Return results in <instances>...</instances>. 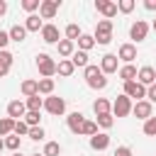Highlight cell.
I'll list each match as a JSON object with an SVG mask.
<instances>
[{
    "label": "cell",
    "mask_w": 156,
    "mask_h": 156,
    "mask_svg": "<svg viewBox=\"0 0 156 156\" xmlns=\"http://www.w3.org/2000/svg\"><path fill=\"white\" fill-rule=\"evenodd\" d=\"M83 76H85V83H88L93 90H102V88H107V78H105V73L100 71V66L88 63V66L83 68Z\"/></svg>",
    "instance_id": "6da1fadb"
},
{
    "label": "cell",
    "mask_w": 156,
    "mask_h": 156,
    "mask_svg": "<svg viewBox=\"0 0 156 156\" xmlns=\"http://www.w3.org/2000/svg\"><path fill=\"white\" fill-rule=\"evenodd\" d=\"M95 44H110L112 41V20H100L95 24Z\"/></svg>",
    "instance_id": "7a4b0ae2"
},
{
    "label": "cell",
    "mask_w": 156,
    "mask_h": 156,
    "mask_svg": "<svg viewBox=\"0 0 156 156\" xmlns=\"http://www.w3.org/2000/svg\"><path fill=\"white\" fill-rule=\"evenodd\" d=\"M37 68H39V73H41L44 78H51V76L56 73L58 63H56L49 54H37Z\"/></svg>",
    "instance_id": "3957f363"
},
{
    "label": "cell",
    "mask_w": 156,
    "mask_h": 156,
    "mask_svg": "<svg viewBox=\"0 0 156 156\" xmlns=\"http://www.w3.org/2000/svg\"><path fill=\"white\" fill-rule=\"evenodd\" d=\"M132 107H134V105H132V100H129L124 93L112 100V115H115V117H127V115L132 112Z\"/></svg>",
    "instance_id": "277c9868"
},
{
    "label": "cell",
    "mask_w": 156,
    "mask_h": 156,
    "mask_svg": "<svg viewBox=\"0 0 156 156\" xmlns=\"http://www.w3.org/2000/svg\"><path fill=\"white\" fill-rule=\"evenodd\" d=\"M44 110H46L49 115L58 117V115L66 112V100H63V98H56V95H49V98H44Z\"/></svg>",
    "instance_id": "5b68a950"
},
{
    "label": "cell",
    "mask_w": 156,
    "mask_h": 156,
    "mask_svg": "<svg viewBox=\"0 0 156 156\" xmlns=\"http://www.w3.org/2000/svg\"><path fill=\"white\" fill-rule=\"evenodd\" d=\"M124 95H127L129 100L134 98V100L139 102V100H146V88H144L139 80H129V83H124Z\"/></svg>",
    "instance_id": "8992f818"
},
{
    "label": "cell",
    "mask_w": 156,
    "mask_h": 156,
    "mask_svg": "<svg viewBox=\"0 0 156 156\" xmlns=\"http://www.w3.org/2000/svg\"><path fill=\"white\" fill-rule=\"evenodd\" d=\"M61 7V0H41V7H39V17L41 20H54L56 12Z\"/></svg>",
    "instance_id": "52a82bcc"
},
{
    "label": "cell",
    "mask_w": 156,
    "mask_h": 156,
    "mask_svg": "<svg viewBox=\"0 0 156 156\" xmlns=\"http://www.w3.org/2000/svg\"><path fill=\"white\" fill-rule=\"evenodd\" d=\"M95 10H98L105 20H112V17L117 15V2H112V0H95Z\"/></svg>",
    "instance_id": "ba28073f"
},
{
    "label": "cell",
    "mask_w": 156,
    "mask_h": 156,
    "mask_svg": "<svg viewBox=\"0 0 156 156\" xmlns=\"http://www.w3.org/2000/svg\"><path fill=\"white\" fill-rule=\"evenodd\" d=\"M24 115H27V105H24L22 100H12V102L7 105V117H10V119L20 122V119H24Z\"/></svg>",
    "instance_id": "9c48e42d"
},
{
    "label": "cell",
    "mask_w": 156,
    "mask_h": 156,
    "mask_svg": "<svg viewBox=\"0 0 156 156\" xmlns=\"http://www.w3.org/2000/svg\"><path fill=\"white\" fill-rule=\"evenodd\" d=\"M146 34H149V24H146L144 20H136V22L129 27V37H132L134 41H144Z\"/></svg>",
    "instance_id": "30bf717a"
},
{
    "label": "cell",
    "mask_w": 156,
    "mask_h": 156,
    "mask_svg": "<svg viewBox=\"0 0 156 156\" xmlns=\"http://www.w3.org/2000/svg\"><path fill=\"white\" fill-rule=\"evenodd\" d=\"M132 112L139 117V119H149V117H154V107H151V102L149 100H139V102H134V107H132Z\"/></svg>",
    "instance_id": "8fae6325"
},
{
    "label": "cell",
    "mask_w": 156,
    "mask_h": 156,
    "mask_svg": "<svg viewBox=\"0 0 156 156\" xmlns=\"http://www.w3.org/2000/svg\"><path fill=\"white\" fill-rule=\"evenodd\" d=\"M136 80H139L144 88H151V85H156V71H154L151 66H141V68H139Z\"/></svg>",
    "instance_id": "7c38bea8"
},
{
    "label": "cell",
    "mask_w": 156,
    "mask_h": 156,
    "mask_svg": "<svg viewBox=\"0 0 156 156\" xmlns=\"http://www.w3.org/2000/svg\"><path fill=\"white\" fill-rule=\"evenodd\" d=\"M117 54H105L102 56V61H100V71L105 73V76H110V73H117L119 68H117Z\"/></svg>",
    "instance_id": "4fadbf2b"
},
{
    "label": "cell",
    "mask_w": 156,
    "mask_h": 156,
    "mask_svg": "<svg viewBox=\"0 0 156 156\" xmlns=\"http://www.w3.org/2000/svg\"><path fill=\"white\" fill-rule=\"evenodd\" d=\"M66 122H68V129H71L73 134H80V129H83V124H85V115H83V112H71V115L66 117Z\"/></svg>",
    "instance_id": "5bb4252c"
},
{
    "label": "cell",
    "mask_w": 156,
    "mask_h": 156,
    "mask_svg": "<svg viewBox=\"0 0 156 156\" xmlns=\"http://www.w3.org/2000/svg\"><path fill=\"white\" fill-rule=\"evenodd\" d=\"M41 39H44L46 44H58V41H61L58 27H56V24H44V29H41Z\"/></svg>",
    "instance_id": "9a60e30c"
},
{
    "label": "cell",
    "mask_w": 156,
    "mask_h": 156,
    "mask_svg": "<svg viewBox=\"0 0 156 156\" xmlns=\"http://www.w3.org/2000/svg\"><path fill=\"white\" fill-rule=\"evenodd\" d=\"M117 58L124 61V63H132V61L136 58V46H134V44H122L119 51H117Z\"/></svg>",
    "instance_id": "2e32d148"
},
{
    "label": "cell",
    "mask_w": 156,
    "mask_h": 156,
    "mask_svg": "<svg viewBox=\"0 0 156 156\" xmlns=\"http://www.w3.org/2000/svg\"><path fill=\"white\" fill-rule=\"evenodd\" d=\"M117 76L122 78V83H129V80H136L139 71H136V66H134V63H124V66L117 71Z\"/></svg>",
    "instance_id": "e0dca14e"
},
{
    "label": "cell",
    "mask_w": 156,
    "mask_h": 156,
    "mask_svg": "<svg viewBox=\"0 0 156 156\" xmlns=\"http://www.w3.org/2000/svg\"><path fill=\"white\" fill-rule=\"evenodd\" d=\"M90 146H93L95 151H105V149L110 146V136H107L105 132H98L95 136H90Z\"/></svg>",
    "instance_id": "ac0fdd59"
},
{
    "label": "cell",
    "mask_w": 156,
    "mask_h": 156,
    "mask_svg": "<svg viewBox=\"0 0 156 156\" xmlns=\"http://www.w3.org/2000/svg\"><path fill=\"white\" fill-rule=\"evenodd\" d=\"M20 90H22V95H24V98L39 95V80H32V78H27V80H22Z\"/></svg>",
    "instance_id": "d6986e66"
},
{
    "label": "cell",
    "mask_w": 156,
    "mask_h": 156,
    "mask_svg": "<svg viewBox=\"0 0 156 156\" xmlns=\"http://www.w3.org/2000/svg\"><path fill=\"white\" fill-rule=\"evenodd\" d=\"M56 49H58V56H63V58H68V56H73V54H76V41H68V39H61V41L56 44Z\"/></svg>",
    "instance_id": "ffe728a7"
},
{
    "label": "cell",
    "mask_w": 156,
    "mask_h": 156,
    "mask_svg": "<svg viewBox=\"0 0 156 156\" xmlns=\"http://www.w3.org/2000/svg\"><path fill=\"white\" fill-rule=\"evenodd\" d=\"M24 29H27V32H41V29H44L41 17H39V15H29V17L24 20Z\"/></svg>",
    "instance_id": "44dd1931"
},
{
    "label": "cell",
    "mask_w": 156,
    "mask_h": 156,
    "mask_svg": "<svg viewBox=\"0 0 156 156\" xmlns=\"http://www.w3.org/2000/svg\"><path fill=\"white\" fill-rule=\"evenodd\" d=\"M24 39H27V29H24V24H12V27H10V41L22 44Z\"/></svg>",
    "instance_id": "7402d4cb"
},
{
    "label": "cell",
    "mask_w": 156,
    "mask_h": 156,
    "mask_svg": "<svg viewBox=\"0 0 156 156\" xmlns=\"http://www.w3.org/2000/svg\"><path fill=\"white\" fill-rule=\"evenodd\" d=\"M73 71H76V66H73V61H71V58H61V61H58V68H56V73H58V76L68 78Z\"/></svg>",
    "instance_id": "603a6c76"
},
{
    "label": "cell",
    "mask_w": 156,
    "mask_h": 156,
    "mask_svg": "<svg viewBox=\"0 0 156 156\" xmlns=\"http://www.w3.org/2000/svg\"><path fill=\"white\" fill-rule=\"evenodd\" d=\"M93 110H95V115H107V112H112V102L105 98H98L93 102Z\"/></svg>",
    "instance_id": "cb8c5ba5"
},
{
    "label": "cell",
    "mask_w": 156,
    "mask_h": 156,
    "mask_svg": "<svg viewBox=\"0 0 156 156\" xmlns=\"http://www.w3.org/2000/svg\"><path fill=\"white\" fill-rule=\"evenodd\" d=\"M76 44H78V51H90L95 46V37L93 34H80V39Z\"/></svg>",
    "instance_id": "d4e9b609"
},
{
    "label": "cell",
    "mask_w": 156,
    "mask_h": 156,
    "mask_svg": "<svg viewBox=\"0 0 156 156\" xmlns=\"http://www.w3.org/2000/svg\"><path fill=\"white\" fill-rule=\"evenodd\" d=\"M24 105H27V112H39V110L44 107V100H41L39 95H32V98L24 100Z\"/></svg>",
    "instance_id": "484cf974"
},
{
    "label": "cell",
    "mask_w": 156,
    "mask_h": 156,
    "mask_svg": "<svg viewBox=\"0 0 156 156\" xmlns=\"http://www.w3.org/2000/svg\"><path fill=\"white\" fill-rule=\"evenodd\" d=\"M12 132H15V119L0 117V136H10Z\"/></svg>",
    "instance_id": "4316f807"
},
{
    "label": "cell",
    "mask_w": 156,
    "mask_h": 156,
    "mask_svg": "<svg viewBox=\"0 0 156 156\" xmlns=\"http://www.w3.org/2000/svg\"><path fill=\"white\" fill-rule=\"evenodd\" d=\"M54 93V78H39V95H51Z\"/></svg>",
    "instance_id": "83f0119b"
},
{
    "label": "cell",
    "mask_w": 156,
    "mask_h": 156,
    "mask_svg": "<svg viewBox=\"0 0 156 156\" xmlns=\"http://www.w3.org/2000/svg\"><path fill=\"white\" fill-rule=\"evenodd\" d=\"M80 34H83V32H80V27H78V24H73V22H71V24L66 27V39H68V41H78V39H80Z\"/></svg>",
    "instance_id": "f1b7e54d"
},
{
    "label": "cell",
    "mask_w": 156,
    "mask_h": 156,
    "mask_svg": "<svg viewBox=\"0 0 156 156\" xmlns=\"http://www.w3.org/2000/svg\"><path fill=\"white\" fill-rule=\"evenodd\" d=\"M71 61H73V66H76V68H78V66H80V68H85V66H88V51H76V54L71 56Z\"/></svg>",
    "instance_id": "f546056e"
},
{
    "label": "cell",
    "mask_w": 156,
    "mask_h": 156,
    "mask_svg": "<svg viewBox=\"0 0 156 156\" xmlns=\"http://www.w3.org/2000/svg\"><path fill=\"white\" fill-rule=\"evenodd\" d=\"M41 154H44V156H58V154H61V144H58V141H46Z\"/></svg>",
    "instance_id": "4dcf8cb0"
},
{
    "label": "cell",
    "mask_w": 156,
    "mask_h": 156,
    "mask_svg": "<svg viewBox=\"0 0 156 156\" xmlns=\"http://www.w3.org/2000/svg\"><path fill=\"white\" fill-rule=\"evenodd\" d=\"M112 124H115V115H112V112H107V115H98V127L110 129Z\"/></svg>",
    "instance_id": "1f68e13d"
},
{
    "label": "cell",
    "mask_w": 156,
    "mask_h": 156,
    "mask_svg": "<svg viewBox=\"0 0 156 156\" xmlns=\"http://www.w3.org/2000/svg\"><path fill=\"white\" fill-rule=\"evenodd\" d=\"M80 134H85V136H95V134H98V122H90V119H85V124H83Z\"/></svg>",
    "instance_id": "d6a6232c"
},
{
    "label": "cell",
    "mask_w": 156,
    "mask_h": 156,
    "mask_svg": "<svg viewBox=\"0 0 156 156\" xmlns=\"http://www.w3.org/2000/svg\"><path fill=\"white\" fill-rule=\"evenodd\" d=\"M5 149H10V151H15V154H17V149H20V136H17V134L5 136Z\"/></svg>",
    "instance_id": "836d02e7"
},
{
    "label": "cell",
    "mask_w": 156,
    "mask_h": 156,
    "mask_svg": "<svg viewBox=\"0 0 156 156\" xmlns=\"http://www.w3.org/2000/svg\"><path fill=\"white\" fill-rule=\"evenodd\" d=\"M41 7V0H22V10H27L29 15H34V10Z\"/></svg>",
    "instance_id": "e575fe53"
},
{
    "label": "cell",
    "mask_w": 156,
    "mask_h": 156,
    "mask_svg": "<svg viewBox=\"0 0 156 156\" xmlns=\"http://www.w3.org/2000/svg\"><path fill=\"white\" fill-rule=\"evenodd\" d=\"M144 134L146 136H156V117H149L144 122Z\"/></svg>",
    "instance_id": "d590c367"
},
{
    "label": "cell",
    "mask_w": 156,
    "mask_h": 156,
    "mask_svg": "<svg viewBox=\"0 0 156 156\" xmlns=\"http://www.w3.org/2000/svg\"><path fill=\"white\" fill-rule=\"evenodd\" d=\"M134 5H136L134 0H119V2H117V10H119V12H124V15H129V12L134 10Z\"/></svg>",
    "instance_id": "8d00e7d4"
},
{
    "label": "cell",
    "mask_w": 156,
    "mask_h": 156,
    "mask_svg": "<svg viewBox=\"0 0 156 156\" xmlns=\"http://www.w3.org/2000/svg\"><path fill=\"white\" fill-rule=\"evenodd\" d=\"M24 122H27L29 129H32V127H41V124H39V112H27V115H24Z\"/></svg>",
    "instance_id": "74e56055"
},
{
    "label": "cell",
    "mask_w": 156,
    "mask_h": 156,
    "mask_svg": "<svg viewBox=\"0 0 156 156\" xmlns=\"http://www.w3.org/2000/svg\"><path fill=\"white\" fill-rule=\"evenodd\" d=\"M27 136H29V139H34V141H41V139L46 136V132H44V127H32Z\"/></svg>",
    "instance_id": "f35d334b"
},
{
    "label": "cell",
    "mask_w": 156,
    "mask_h": 156,
    "mask_svg": "<svg viewBox=\"0 0 156 156\" xmlns=\"http://www.w3.org/2000/svg\"><path fill=\"white\" fill-rule=\"evenodd\" d=\"M12 134H17V136H24V134H29V127H27V122H24V119L15 122V132H12Z\"/></svg>",
    "instance_id": "ab89813d"
},
{
    "label": "cell",
    "mask_w": 156,
    "mask_h": 156,
    "mask_svg": "<svg viewBox=\"0 0 156 156\" xmlns=\"http://www.w3.org/2000/svg\"><path fill=\"white\" fill-rule=\"evenodd\" d=\"M12 61H15V56H12L7 49H5V51H0V63H2V66H7V68H10V66H12Z\"/></svg>",
    "instance_id": "60d3db41"
},
{
    "label": "cell",
    "mask_w": 156,
    "mask_h": 156,
    "mask_svg": "<svg viewBox=\"0 0 156 156\" xmlns=\"http://www.w3.org/2000/svg\"><path fill=\"white\" fill-rule=\"evenodd\" d=\"M7 44H10V32H2L0 29V51H5Z\"/></svg>",
    "instance_id": "b9f144b4"
},
{
    "label": "cell",
    "mask_w": 156,
    "mask_h": 156,
    "mask_svg": "<svg viewBox=\"0 0 156 156\" xmlns=\"http://www.w3.org/2000/svg\"><path fill=\"white\" fill-rule=\"evenodd\" d=\"M146 100L154 105L156 102V85H151V88H146Z\"/></svg>",
    "instance_id": "7bdbcfd3"
},
{
    "label": "cell",
    "mask_w": 156,
    "mask_h": 156,
    "mask_svg": "<svg viewBox=\"0 0 156 156\" xmlns=\"http://www.w3.org/2000/svg\"><path fill=\"white\" fill-rule=\"evenodd\" d=\"M115 156H132V149L129 146H117L115 149Z\"/></svg>",
    "instance_id": "ee69618b"
},
{
    "label": "cell",
    "mask_w": 156,
    "mask_h": 156,
    "mask_svg": "<svg viewBox=\"0 0 156 156\" xmlns=\"http://www.w3.org/2000/svg\"><path fill=\"white\" fill-rule=\"evenodd\" d=\"M144 7L154 12V10H156V0H144Z\"/></svg>",
    "instance_id": "f6af8a7d"
},
{
    "label": "cell",
    "mask_w": 156,
    "mask_h": 156,
    "mask_svg": "<svg viewBox=\"0 0 156 156\" xmlns=\"http://www.w3.org/2000/svg\"><path fill=\"white\" fill-rule=\"evenodd\" d=\"M5 12H7V2H5V0H0V17H2Z\"/></svg>",
    "instance_id": "bcb514c9"
},
{
    "label": "cell",
    "mask_w": 156,
    "mask_h": 156,
    "mask_svg": "<svg viewBox=\"0 0 156 156\" xmlns=\"http://www.w3.org/2000/svg\"><path fill=\"white\" fill-rule=\"evenodd\" d=\"M7 73H10V68H7V66H2V63H0V78H5V76H7Z\"/></svg>",
    "instance_id": "7dc6e473"
},
{
    "label": "cell",
    "mask_w": 156,
    "mask_h": 156,
    "mask_svg": "<svg viewBox=\"0 0 156 156\" xmlns=\"http://www.w3.org/2000/svg\"><path fill=\"white\" fill-rule=\"evenodd\" d=\"M2 149H5V139L0 136V151H2Z\"/></svg>",
    "instance_id": "c3c4849f"
},
{
    "label": "cell",
    "mask_w": 156,
    "mask_h": 156,
    "mask_svg": "<svg viewBox=\"0 0 156 156\" xmlns=\"http://www.w3.org/2000/svg\"><path fill=\"white\" fill-rule=\"evenodd\" d=\"M151 27H154V32H156V20H154V24H151Z\"/></svg>",
    "instance_id": "681fc988"
},
{
    "label": "cell",
    "mask_w": 156,
    "mask_h": 156,
    "mask_svg": "<svg viewBox=\"0 0 156 156\" xmlns=\"http://www.w3.org/2000/svg\"><path fill=\"white\" fill-rule=\"evenodd\" d=\"M32 156H44V154H32Z\"/></svg>",
    "instance_id": "f907efd6"
},
{
    "label": "cell",
    "mask_w": 156,
    "mask_h": 156,
    "mask_svg": "<svg viewBox=\"0 0 156 156\" xmlns=\"http://www.w3.org/2000/svg\"><path fill=\"white\" fill-rule=\"evenodd\" d=\"M12 156H20V154H12Z\"/></svg>",
    "instance_id": "816d5d0a"
}]
</instances>
